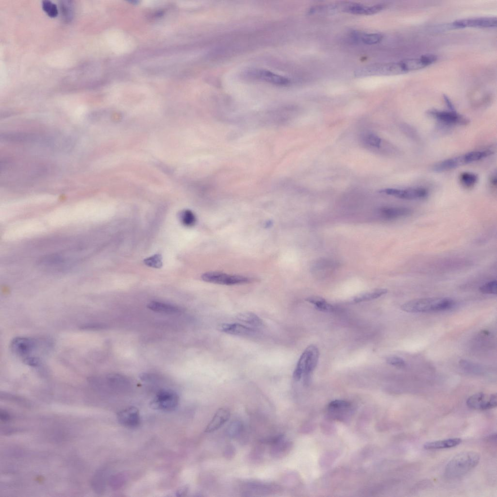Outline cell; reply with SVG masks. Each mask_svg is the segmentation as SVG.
<instances>
[{
  "label": "cell",
  "instance_id": "1",
  "mask_svg": "<svg viewBox=\"0 0 497 497\" xmlns=\"http://www.w3.org/2000/svg\"><path fill=\"white\" fill-rule=\"evenodd\" d=\"M480 460V455L476 452H461L454 456L447 464L445 469V475L450 479L463 476L474 468Z\"/></svg>",
  "mask_w": 497,
  "mask_h": 497
},
{
  "label": "cell",
  "instance_id": "2",
  "mask_svg": "<svg viewBox=\"0 0 497 497\" xmlns=\"http://www.w3.org/2000/svg\"><path fill=\"white\" fill-rule=\"evenodd\" d=\"M45 342L34 338L17 337L12 340L10 348L15 355L23 360L24 363L35 366L40 362L36 353Z\"/></svg>",
  "mask_w": 497,
  "mask_h": 497
},
{
  "label": "cell",
  "instance_id": "3",
  "mask_svg": "<svg viewBox=\"0 0 497 497\" xmlns=\"http://www.w3.org/2000/svg\"><path fill=\"white\" fill-rule=\"evenodd\" d=\"M454 301L448 298H428L409 300L401 306V309L408 313L445 311L451 308Z\"/></svg>",
  "mask_w": 497,
  "mask_h": 497
},
{
  "label": "cell",
  "instance_id": "4",
  "mask_svg": "<svg viewBox=\"0 0 497 497\" xmlns=\"http://www.w3.org/2000/svg\"><path fill=\"white\" fill-rule=\"evenodd\" d=\"M319 358V351L314 345L309 346L301 355L293 377L295 381H299L302 377L305 384L309 383L311 374L315 369Z\"/></svg>",
  "mask_w": 497,
  "mask_h": 497
},
{
  "label": "cell",
  "instance_id": "5",
  "mask_svg": "<svg viewBox=\"0 0 497 497\" xmlns=\"http://www.w3.org/2000/svg\"><path fill=\"white\" fill-rule=\"evenodd\" d=\"M201 279L208 282L227 285L249 283L253 280L248 277L215 271L208 272L203 274L201 275Z\"/></svg>",
  "mask_w": 497,
  "mask_h": 497
},
{
  "label": "cell",
  "instance_id": "6",
  "mask_svg": "<svg viewBox=\"0 0 497 497\" xmlns=\"http://www.w3.org/2000/svg\"><path fill=\"white\" fill-rule=\"evenodd\" d=\"M406 73L401 62H400L368 66L358 70L356 72V75L360 76L372 74L393 75Z\"/></svg>",
  "mask_w": 497,
  "mask_h": 497
},
{
  "label": "cell",
  "instance_id": "7",
  "mask_svg": "<svg viewBox=\"0 0 497 497\" xmlns=\"http://www.w3.org/2000/svg\"><path fill=\"white\" fill-rule=\"evenodd\" d=\"M179 397L175 392L164 389L157 393L150 404L153 409L170 411L177 407Z\"/></svg>",
  "mask_w": 497,
  "mask_h": 497
},
{
  "label": "cell",
  "instance_id": "8",
  "mask_svg": "<svg viewBox=\"0 0 497 497\" xmlns=\"http://www.w3.org/2000/svg\"><path fill=\"white\" fill-rule=\"evenodd\" d=\"M497 398L496 394H487L478 393L469 397L466 400L467 406L477 410H486L497 406Z\"/></svg>",
  "mask_w": 497,
  "mask_h": 497
},
{
  "label": "cell",
  "instance_id": "9",
  "mask_svg": "<svg viewBox=\"0 0 497 497\" xmlns=\"http://www.w3.org/2000/svg\"><path fill=\"white\" fill-rule=\"evenodd\" d=\"M352 413L351 405L348 402L336 400L330 402L327 408L328 417L340 421L347 420Z\"/></svg>",
  "mask_w": 497,
  "mask_h": 497
},
{
  "label": "cell",
  "instance_id": "10",
  "mask_svg": "<svg viewBox=\"0 0 497 497\" xmlns=\"http://www.w3.org/2000/svg\"><path fill=\"white\" fill-rule=\"evenodd\" d=\"M427 113L429 116L447 125H465L469 122L467 118L458 114L456 111L432 109L428 111Z\"/></svg>",
  "mask_w": 497,
  "mask_h": 497
},
{
  "label": "cell",
  "instance_id": "11",
  "mask_svg": "<svg viewBox=\"0 0 497 497\" xmlns=\"http://www.w3.org/2000/svg\"><path fill=\"white\" fill-rule=\"evenodd\" d=\"M217 329L221 332L235 336L254 337L259 334L258 330L241 323H224L219 324Z\"/></svg>",
  "mask_w": 497,
  "mask_h": 497
},
{
  "label": "cell",
  "instance_id": "12",
  "mask_svg": "<svg viewBox=\"0 0 497 497\" xmlns=\"http://www.w3.org/2000/svg\"><path fill=\"white\" fill-rule=\"evenodd\" d=\"M380 193L405 199H418L427 196L428 192L423 188H408L407 189L386 188Z\"/></svg>",
  "mask_w": 497,
  "mask_h": 497
},
{
  "label": "cell",
  "instance_id": "13",
  "mask_svg": "<svg viewBox=\"0 0 497 497\" xmlns=\"http://www.w3.org/2000/svg\"><path fill=\"white\" fill-rule=\"evenodd\" d=\"M452 26L457 28L494 27L497 26V18L496 17H480L462 19L453 22Z\"/></svg>",
  "mask_w": 497,
  "mask_h": 497
},
{
  "label": "cell",
  "instance_id": "14",
  "mask_svg": "<svg viewBox=\"0 0 497 497\" xmlns=\"http://www.w3.org/2000/svg\"><path fill=\"white\" fill-rule=\"evenodd\" d=\"M250 74L258 79L275 85L283 86L287 85L290 83L289 80L286 77L266 69H254L251 71Z\"/></svg>",
  "mask_w": 497,
  "mask_h": 497
},
{
  "label": "cell",
  "instance_id": "15",
  "mask_svg": "<svg viewBox=\"0 0 497 497\" xmlns=\"http://www.w3.org/2000/svg\"><path fill=\"white\" fill-rule=\"evenodd\" d=\"M117 416L119 422L126 427H136L140 422L138 409L133 406L121 410Z\"/></svg>",
  "mask_w": 497,
  "mask_h": 497
},
{
  "label": "cell",
  "instance_id": "16",
  "mask_svg": "<svg viewBox=\"0 0 497 497\" xmlns=\"http://www.w3.org/2000/svg\"><path fill=\"white\" fill-rule=\"evenodd\" d=\"M436 59L434 55H427L418 58L406 59L401 63L407 73L424 68L435 62Z\"/></svg>",
  "mask_w": 497,
  "mask_h": 497
},
{
  "label": "cell",
  "instance_id": "17",
  "mask_svg": "<svg viewBox=\"0 0 497 497\" xmlns=\"http://www.w3.org/2000/svg\"><path fill=\"white\" fill-rule=\"evenodd\" d=\"M230 412L226 408L217 410L205 430L206 432H213L224 425L230 418Z\"/></svg>",
  "mask_w": 497,
  "mask_h": 497
},
{
  "label": "cell",
  "instance_id": "18",
  "mask_svg": "<svg viewBox=\"0 0 497 497\" xmlns=\"http://www.w3.org/2000/svg\"><path fill=\"white\" fill-rule=\"evenodd\" d=\"M384 8L383 4L365 6L359 4H351L344 8V11L355 15H372L380 12Z\"/></svg>",
  "mask_w": 497,
  "mask_h": 497
},
{
  "label": "cell",
  "instance_id": "19",
  "mask_svg": "<svg viewBox=\"0 0 497 497\" xmlns=\"http://www.w3.org/2000/svg\"><path fill=\"white\" fill-rule=\"evenodd\" d=\"M236 318L239 323L256 329H260L264 326L263 320L258 315L251 312L241 313L237 315Z\"/></svg>",
  "mask_w": 497,
  "mask_h": 497
},
{
  "label": "cell",
  "instance_id": "20",
  "mask_svg": "<svg viewBox=\"0 0 497 497\" xmlns=\"http://www.w3.org/2000/svg\"><path fill=\"white\" fill-rule=\"evenodd\" d=\"M464 165L463 156L452 157L440 161L432 167V170L437 172H441L455 168Z\"/></svg>",
  "mask_w": 497,
  "mask_h": 497
},
{
  "label": "cell",
  "instance_id": "21",
  "mask_svg": "<svg viewBox=\"0 0 497 497\" xmlns=\"http://www.w3.org/2000/svg\"><path fill=\"white\" fill-rule=\"evenodd\" d=\"M462 442L460 438H451L444 440L428 442L424 445V448L427 450H433L448 448L459 445Z\"/></svg>",
  "mask_w": 497,
  "mask_h": 497
},
{
  "label": "cell",
  "instance_id": "22",
  "mask_svg": "<svg viewBox=\"0 0 497 497\" xmlns=\"http://www.w3.org/2000/svg\"><path fill=\"white\" fill-rule=\"evenodd\" d=\"M147 306L153 311L169 314L178 313L181 311V309L177 306L159 301L150 302Z\"/></svg>",
  "mask_w": 497,
  "mask_h": 497
},
{
  "label": "cell",
  "instance_id": "23",
  "mask_svg": "<svg viewBox=\"0 0 497 497\" xmlns=\"http://www.w3.org/2000/svg\"><path fill=\"white\" fill-rule=\"evenodd\" d=\"M381 212L386 218L396 219L410 215L412 210L405 207H388L383 208Z\"/></svg>",
  "mask_w": 497,
  "mask_h": 497
},
{
  "label": "cell",
  "instance_id": "24",
  "mask_svg": "<svg viewBox=\"0 0 497 497\" xmlns=\"http://www.w3.org/2000/svg\"><path fill=\"white\" fill-rule=\"evenodd\" d=\"M271 446V454L274 457L280 458L287 453L290 447V443L286 440L284 435Z\"/></svg>",
  "mask_w": 497,
  "mask_h": 497
},
{
  "label": "cell",
  "instance_id": "25",
  "mask_svg": "<svg viewBox=\"0 0 497 497\" xmlns=\"http://www.w3.org/2000/svg\"><path fill=\"white\" fill-rule=\"evenodd\" d=\"M362 141L364 146L373 149H380L381 146V139L376 134L371 133H364L362 137Z\"/></svg>",
  "mask_w": 497,
  "mask_h": 497
},
{
  "label": "cell",
  "instance_id": "26",
  "mask_svg": "<svg viewBox=\"0 0 497 497\" xmlns=\"http://www.w3.org/2000/svg\"><path fill=\"white\" fill-rule=\"evenodd\" d=\"M388 290L386 289L380 288L375 289L355 297L353 298V301L355 302L358 303L373 300L386 294Z\"/></svg>",
  "mask_w": 497,
  "mask_h": 497
},
{
  "label": "cell",
  "instance_id": "27",
  "mask_svg": "<svg viewBox=\"0 0 497 497\" xmlns=\"http://www.w3.org/2000/svg\"><path fill=\"white\" fill-rule=\"evenodd\" d=\"M353 38L360 40L363 43L372 45L379 43L382 39V35L380 33H354Z\"/></svg>",
  "mask_w": 497,
  "mask_h": 497
},
{
  "label": "cell",
  "instance_id": "28",
  "mask_svg": "<svg viewBox=\"0 0 497 497\" xmlns=\"http://www.w3.org/2000/svg\"><path fill=\"white\" fill-rule=\"evenodd\" d=\"M178 217L181 224L187 227L194 226L197 221L195 215L190 210H183L180 211L178 213Z\"/></svg>",
  "mask_w": 497,
  "mask_h": 497
},
{
  "label": "cell",
  "instance_id": "29",
  "mask_svg": "<svg viewBox=\"0 0 497 497\" xmlns=\"http://www.w3.org/2000/svg\"><path fill=\"white\" fill-rule=\"evenodd\" d=\"M306 300L314 304L316 309L322 312H331L334 309L331 304L321 297H311L308 298Z\"/></svg>",
  "mask_w": 497,
  "mask_h": 497
},
{
  "label": "cell",
  "instance_id": "30",
  "mask_svg": "<svg viewBox=\"0 0 497 497\" xmlns=\"http://www.w3.org/2000/svg\"><path fill=\"white\" fill-rule=\"evenodd\" d=\"M492 153L490 150L474 151L465 153L463 156L464 164H467L480 160Z\"/></svg>",
  "mask_w": 497,
  "mask_h": 497
},
{
  "label": "cell",
  "instance_id": "31",
  "mask_svg": "<svg viewBox=\"0 0 497 497\" xmlns=\"http://www.w3.org/2000/svg\"><path fill=\"white\" fill-rule=\"evenodd\" d=\"M243 428V424L240 421L234 420L228 425L225 431V433L229 437L234 438L241 433Z\"/></svg>",
  "mask_w": 497,
  "mask_h": 497
},
{
  "label": "cell",
  "instance_id": "32",
  "mask_svg": "<svg viewBox=\"0 0 497 497\" xmlns=\"http://www.w3.org/2000/svg\"><path fill=\"white\" fill-rule=\"evenodd\" d=\"M478 176L471 172H463L460 176L461 184L465 188H470L473 187L478 181Z\"/></svg>",
  "mask_w": 497,
  "mask_h": 497
},
{
  "label": "cell",
  "instance_id": "33",
  "mask_svg": "<svg viewBox=\"0 0 497 497\" xmlns=\"http://www.w3.org/2000/svg\"><path fill=\"white\" fill-rule=\"evenodd\" d=\"M144 263L149 267L160 268L163 265L162 256L159 254H154L153 256L145 259Z\"/></svg>",
  "mask_w": 497,
  "mask_h": 497
},
{
  "label": "cell",
  "instance_id": "34",
  "mask_svg": "<svg viewBox=\"0 0 497 497\" xmlns=\"http://www.w3.org/2000/svg\"><path fill=\"white\" fill-rule=\"evenodd\" d=\"M42 5L43 10L50 17H55L57 16L58 10L55 4L50 0H46L42 1Z\"/></svg>",
  "mask_w": 497,
  "mask_h": 497
},
{
  "label": "cell",
  "instance_id": "35",
  "mask_svg": "<svg viewBox=\"0 0 497 497\" xmlns=\"http://www.w3.org/2000/svg\"><path fill=\"white\" fill-rule=\"evenodd\" d=\"M497 282L496 280H493L482 285L479 290L483 294H496Z\"/></svg>",
  "mask_w": 497,
  "mask_h": 497
},
{
  "label": "cell",
  "instance_id": "36",
  "mask_svg": "<svg viewBox=\"0 0 497 497\" xmlns=\"http://www.w3.org/2000/svg\"><path fill=\"white\" fill-rule=\"evenodd\" d=\"M386 362L393 366L398 367H403L406 366V362L401 358L398 356H390L386 359Z\"/></svg>",
  "mask_w": 497,
  "mask_h": 497
},
{
  "label": "cell",
  "instance_id": "37",
  "mask_svg": "<svg viewBox=\"0 0 497 497\" xmlns=\"http://www.w3.org/2000/svg\"><path fill=\"white\" fill-rule=\"evenodd\" d=\"M235 452V447L232 445H228L224 450L223 456L226 459H231L234 457Z\"/></svg>",
  "mask_w": 497,
  "mask_h": 497
},
{
  "label": "cell",
  "instance_id": "38",
  "mask_svg": "<svg viewBox=\"0 0 497 497\" xmlns=\"http://www.w3.org/2000/svg\"><path fill=\"white\" fill-rule=\"evenodd\" d=\"M0 418L3 422L7 421L10 419V415L4 411H1L0 413Z\"/></svg>",
  "mask_w": 497,
  "mask_h": 497
},
{
  "label": "cell",
  "instance_id": "39",
  "mask_svg": "<svg viewBox=\"0 0 497 497\" xmlns=\"http://www.w3.org/2000/svg\"><path fill=\"white\" fill-rule=\"evenodd\" d=\"M444 99H445V101L447 105V107L450 109V111H455V109H454V107L453 105L452 104V103H451V102L449 99L447 97L445 96L444 97Z\"/></svg>",
  "mask_w": 497,
  "mask_h": 497
},
{
  "label": "cell",
  "instance_id": "40",
  "mask_svg": "<svg viewBox=\"0 0 497 497\" xmlns=\"http://www.w3.org/2000/svg\"><path fill=\"white\" fill-rule=\"evenodd\" d=\"M490 183L493 186H497V180L496 177V174H493L490 178Z\"/></svg>",
  "mask_w": 497,
  "mask_h": 497
}]
</instances>
